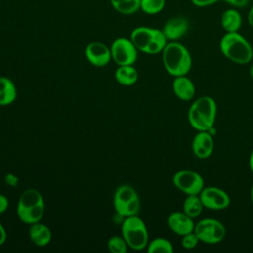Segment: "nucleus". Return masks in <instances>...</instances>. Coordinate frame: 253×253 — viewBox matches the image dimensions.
I'll return each instance as SVG.
<instances>
[{
    "label": "nucleus",
    "mask_w": 253,
    "mask_h": 253,
    "mask_svg": "<svg viewBox=\"0 0 253 253\" xmlns=\"http://www.w3.org/2000/svg\"><path fill=\"white\" fill-rule=\"evenodd\" d=\"M219 49L228 60L236 64H247L253 58L252 45L238 32L225 33L220 39Z\"/></svg>",
    "instance_id": "nucleus-3"
},
{
    "label": "nucleus",
    "mask_w": 253,
    "mask_h": 253,
    "mask_svg": "<svg viewBox=\"0 0 253 253\" xmlns=\"http://www.w3.org/2000/svg\"><path fill=\"white\" fill-rule=\"evenodd\" d=\"M115 78L121 85L130 86L138 80V71L133 65H121L115 71Z\"/></svg>",
    "instance_id": "nucleus-20"
},
{
    "label": "nucleus",
    "mask_w": 253,
    "mask_h": 253,
    "mask_svg": "<svg viewBox=\"0 0 253 253\" xmlns=\"http://www.w3.org/2000/svg\"><path fill=\"white\" fill-rule=\"evenodd\" d=\"M166 0H140V10L147 15L159 14L165 7Z\"/></svg>",
    "instance_id": "nucleus-23"
},
{
    "label": "nucleus",
    "mask_w": 253,
    "mask_h": 253,
    "mask_svg": "<svg viewBox=\"0 0 253 253\" xmlns=\"http://www.w3.org/2000/svg\"><path fill=\"white\" fill-rule=\"evenodd\" d=\"M250 200H251V203H252V205H253V183H252L251 190H250Z\"/></svg>",
    "instance_id": "nucleus-33"
},
{
    "label": "nucleus",
    "mask_w": 253,
    "mask_h": 253,
    "mask_svg": "<svg viewBox=\"0 0 253 253\" xmlns=\"http://www.w3.org/2000/svg\"><path fill=\"white\" fill-rule=\"evenodd\" d=\"M173 185L185 195H199L205 187L204 178L193 170H180L172 178Z\"/></svg>",
    "instance_id": "nucleus-10"
},
{
    "label": "nucleus",
    "mask_w": 253,
    "mask_h": 253,
    "mask_svg": "<svg viewBox=\"0 0 253 253\" xmlns=\"http://www.w3.org/2000/svg\"><path fill=\"white\" fill-rule=\"evenodd\" d=\"M250 9H252V10H253V5H252V7H251V8H250Z\"/></svg>",
    "instance_id": "nucleus-35"
},
{
    "label": "nucleus",
    "mask_w": 253,
    "mask_h": 253,
    "mask_svg": "<svg viewBox=\"0 0 253 253\" xmlns=\"http://www.w3.org/2000/svg\"><path fill=\"white\" fill-rule=\"evenodd\" d=\"M146 251L148 253H172L174 251V247L168 239L156 237L148 242Z\"/></svg>",
    "instance_id": "nucleus-22"
},
{
    "label": "nucleus",
    "mask_w": 253,
    "mask_h": 253,
    "mask_svg": "<svg viewBox=\"0 0 253 253\" xmlns=\"http://www.w3.org/2000/svg\"><path fill=\"white\" fill-rule=\"evenodd\" d=\"M189 21L187 18L182 16H176L168 19L163 28L162 32L166 37L167 41L173 42L184 37L189 30Z\"/></svg>",
    "instance_id": "nucleus-15"
},
{
    "label": "nucleus",
    "mask_w": 253,
    "mask_h": 253,
    "mask_svg": "<svg viewBox=\"0 0 253 253\" xmlns=\"http://www.w3.org/2000/svg\"><path fill=\"white\" fill-rule=\"evenodd\" d=\"M250 76L252 77V79H253V63L251 64V66H250Z\"/></svg>",
    "instance_id": "nucleus-34"
},
{
    "label": "nucleus",
    "mask_w": 253,
    "mask_h": 253,
    "mask_svg": "<svg viewBox=\"0 0 253 253\" xmlns=\"http://www.w3.org/2000/svg\"><path fill=\"white\" fill-rule=\"evenodd\" d=\"M126 1H129V0H110L112 7H114L116 5H119L121 3H124V2H126Z\"/></svg>",
    "instance_id": "nucleus-32"
},
{
    "label": "nucleus",
    "mask_w": 253,
    "mask_h": 253,
    "mask_svg": "<svg viewBox=\"0 0 253 253\" xmlns=\"http://www.w3.org/2000/svg\"><path fill=\"white\" fill-rule=\"evenodd\" d=\"M193 219L184 211H174L168 215L167 225L172 232L183 236L194 231L196 223Z\"/></svg>",
    "instance_id": "nucleus-14"
},
{
    "label": "nucleus",
    "mask_w": 253,
    "mask_h": 253,
    "mask_svg": "<svg viewBox=\"0 0 253 253\" xmlns=\"http://www.w3.org/2000/svg\"><path fill=\"white\" fill-rule=\"evenodd\" d=\"M5 184L10 187H16L19 184V178L12 173H8L4 178Z\"/></svg>",
    "instance_id": "nucleus-28"
},
{
    "label": "nucleus",
    "mask_w": 253,
    "mask_h": 253,
    "mask_svg": "<svg viewBox=\"0 0 253 253\" xmlns=\"http://www.w3.org/2000/svg\"><path fill=\"white\" fill-rule=\"evenodd\" d=\"M162 63L167 73L173 77L187 75L192 68V56L188 48L173 41L167 42L162 50Z\"/></svg>",
    "instance_id": "nucleus-1"
},
{
    "label": "nucleus",
    "mask_w": 253,
    "mask_h": 253,
    "mask_svg": "<svg viewBox=\"0 0 253 253\" xmlns=\"http://www.w3.org/2000/svg\"><path fill=\"white\" fill-rule=\"evenodd\" d=\"M44 201L41 192L37 189L25 190L17 204V216L25 224H33L42 219L44 214Z\"/></svg>",
    "instance_id": "nucleus-4"
},
{
    "label": "nucleus",
    "mask_w": 253,
    "mask_h": 253,
    "mask_svg": "<svg viewBox=\"0 0 253 253\" xmlns=\"http://www.w3.org/2000/svg\"><path fill=\"white\" fill-rule=\"evenodd\" d=\"M121 232L129 248L139 251L147 247L149 242L148 230L145 222L138 214L125 217L121 223Z\"/></svg>",
    "instance_id": "nucleus-6"
},
{
    "label": "nucleus",
    "mask_w": 253,
    "mask_h": 253,
    "mask_svg": "<svg viewBox=\"0 0 253 253\" xmlns=\"http://www.w3.org/2000/svg\"><path fill=\"white\" fill-rule=\"evenodd\" d=\"M9 208V200L8 198L3 195V194H0V214L4 213Z\"/></svg>",
    "instance_id": "nucleus-29"
},
{
    "label": "nucleus",
    "mask_w": 253,
    "mask_h": 253,
    "mask_svg": "<svg viewBox=\"0 0 253 253\" xmlns=\"http://www.w3.org/2000/svg\"><path fill=\"white\" fill-rule=\"evenodd\" d=\"M129 39L138 51L146 54H158L162 52L167 44V39L162 30L151 27H136L131 33Z\"/></svg>",
    "instance_id": "nucleus-5"
},
{
    "label": "nucleus",
    "mask_w": 253,
    "mask_h": 253,
    "mask_svg": "<svg viewBox=\"0 0 253 253\" xmlns=\"http://www.w3.org/2000/svg\"><path fill=\"white\" fill-rule=\"evenodd\" d=\"M172 88L176 97L182 101H190L196 94L195 84L187 75L174 77Z\"/></svg>",
    "instance_id": "nucleus-16"
},
{
    "label": "nucleus",
    "mask_w": 253,
    "mask_h": 253,
    "mask_svg": "<svg viewBox=\"0 0 253 253\" xmlns=\"http://www.w3.org/2000/svg\"><path fill=\"white\" fill-rule=\"evenodd\" d=\"M204 208L212 211H221L230 206V197L222 189L214 186L204 187L199 194Z\"/></svg>",
    "instance_id": "nucleus-11"
},
{
    "label": "nucleus",
    "mask_w": 253,
    "mask_h": 253,
    "mask_svg": "<svg viewBox=\"0 0 253 253\" xmlns=\"http://www.w3.org/2000/svg\"><path fill=\"white\" fill-rule=\"evenodd\" d=\"M113 206L116 213L125 218L139 213L140 199L133 187L127 184H124L115 190Z\"/></svg>",
    "instance_id": "nucleus-7"
},
{
    "label": "nucleus",
    "mask_w": 253,
    "mask_h": 253,
    "mask_svg": "<svg viewBox=\"0 0 253 253\" xmlns=\"http://www.w3.org/2000/svg\"><path fill=\"white\" fill-rule=\"evenodd\" d=\"M199 242H200V240H199L198 236L196 235V233L194 231L183 235L182 239H181L182 247L187 249V250H191V249L196 248L197 245L199 244Z\"/></svg>",
    "instance_id": "nucleus-25"
},
{
    "label": "nucleus",
    "mask_w": 253,
    "mask_h": 253,
    "mask_svg": "<svg viewBox=\"0 0 253 253\" xmlns=\"http://www.w3.org/2000/svg\"><path fill=\"white\" fill-rule=\"evenodd\" d=\"M85 56L90 64L104 67L112 60L111 48L101 42H92L85 48Z\"/></svg>",
    "instance_id": "nucleus-12"
},
{
    "label": "nucleus",
    "mask_w": 253,
    "mask_h": 253,
    "mask_svg": "<svg viewBox=\"0 0 253 253\" xmlns=\"http://www.w3.org/2000/svg\"><path fill=\"white\" fill-rule=\"evenodd\" d=\"M107 247L112 253H126L127 243L122 235H113L108 239Z\"/></svg>",
    "instance_id": "nucleus-24"
},
{
    "label": "nucleus",
    "mask_w": 253,
    "mask_h": 253,
    "mask_svg": "<svg viewBox=\"0 0 253 253\" xmlns=\"http://www.w3.org/2000/svg\"><path fill=\"white\" fill-rule=\"evenodd\" d=\"M112 60L118 65H133L137 60L138 50L130 39L119 37L114 40L111 46Z\"/></svg>",
    "instance_id": "nucleus-9"
},
{
    "label": "nucleus",
    "mask_w": 253,
    "mask_h": 253,
    "mask_svg": "<svg viewBox=\"0 0 253 253\" xmlns=\"http://www.w3.org/2000/svg\"><path fill=\"white\" fill-rule=\"evenodd\" d=\"M217 114L215 100L211 96H201L188 111V122L197 131H205L214 126Z\"/></svg>",
    "instance_id": "nucleus-2"
},
{
    "label": "nucleus",
    "mask_w": 253,
    "mask_h": 253,
    "mask_svg": "<svg viewBox=\"0 0 253 253\" xmlns=\"http://www.w3.org/2000/svg\"><path fill=\"white\" fill-rule=\"evenodd\" d=\"M219 0H191V2L193 3L194 6L200 7V8H205V7L211 6V5L215 4Z\"/></svg>",
    "instance_id": "nucleus-27"
},
{
    "label": "nucleus",
    "mask_w": 253,
    "mask_h": 253,
    "mask_svg": "<svg viewBox=\"0 0 253 253\" xmlns=\"http://www.w3.org/2000/svg\"><path fill=\"white\" fill-rule=\"evenodd\" d=\"M204 209L199 195H188L183 202V211L192 218L200 216Z\"/></svg>",
    "instance_id": "nucleus-21"
},
{
    "label": "nucleus",
    "mask_w": 253,
    "mask_h": 253,
    "mask_svg": "<svg viewBox=\"0 0 253 253\" xmlns=\"http://www.w3.org/2000/svg\"><path fill=\"white\" fill-rule=\"evenodd\" d=\"M17 99L15 83L6 76H0V106L6 107L13 104Z\"/></svg>",
    "instance_id": "nucleus-19"
},
{
    "label": "nucleus",
    "mask_w": 253,
    "mask_h": 253,
    "mask_svg": "<svg viewBox=\"0 0 253 253\" xmlns=\"http://www.w3.org/2000/svg\"><path fill=\"white\" fill-rule=\"evenodd\" d=\"M213 149V136L207 130L198 131L192 141V150L194 155L199 159H207L212 154Z\"/></svg>",
    "instance_id": "nucleus-13"
},
{
    "label": "nucleus",
    "mask_w": 253,
    "mask_h": 253,
    "mask_svg": "<svg viewBox=\"0 0 253 253\" xmlns=\"http://www.w3.org/2000/svg\"><path fill=\"white\" fill-rule=\"evenodd\" d=\"M29 237L36 246L44 247L51 241L52 233L47 225L39 221L30 225Z\"/></svg>",
    "instance_id": "nucleus-17"
},
{
    "label": "nucleus",
    "mask_w": 253,
    "mask_h": 253,
    "mask_svg": "<svg viewBox=\"0 0 253 253\" xmlns=\"http://www.w3.org/2000/svg\"><path fill=\"white\" fill-rule=\"evenodd\" d=\"M7 240V231L4 225L0 222V246L3 245Z\"/></svg>",
    "instance_id": "nucleus-30"
},
{
    "label": "nucleus",
    "mask_w": 253,
    "mask_h": 253,
    "mask_svg": "<svg viewBox=\"0 0 253 253\" xmlns=\"http://www.w3.org/2000/svg\"><path fill=\"white\" fill-rule=\"evenodd\" d=\"M249 168H250V171L253 174V149H252V151L250 153V156H249Z\"/></svg>",
    "instance_id": "nucleus-31"
},
{
    "label": "nucleus",
    "mask_w": 253,
    "mask_h": 253,
    "mask_svg": "<svg viewBox=\"0 0 253 253\" xmlns=\"http://www.w3.org/2000/svg\"><path fill=\"white\" fill-rule=\"evenodd\" d=\"M194 232L201 242L216 244L223 240L226 230L221 221L215 218H203L195 224Z\"/></svg>",
    "instance_id": "nucleus-8"
},
{
    "label": "nucleus",
    "mask_w": 253,
    "mask_h": 253,
    "mask_svg": "<svg viewBox=\"0 0 253 253\" xmlns=\"http://www.w3.org/2000/svg\"><path fill=\"white\" fill-rule=\"evenodd\" d=\"M220 24L226 33L238 32L242 25V17L235 8H229L221 14Z\"/></svg>",
    "instance_id": "nucleus-18"
},
{
    "label": "nucleus",
    "mask_w": 253,
    "mask_h": 253,
    "mask_svg": "<svg viewBox=\"0 0 253 253\" xmlns=\"http://www.w3.org/2000/svg\"><path fill=\"white\" fill-rule=\"evenodd\" d=\"M223 1L235 9L236 8H244L250 2V0H223Z\"/></svg>",
    "instance_id": "nucleus-26"
}]
</instances>
